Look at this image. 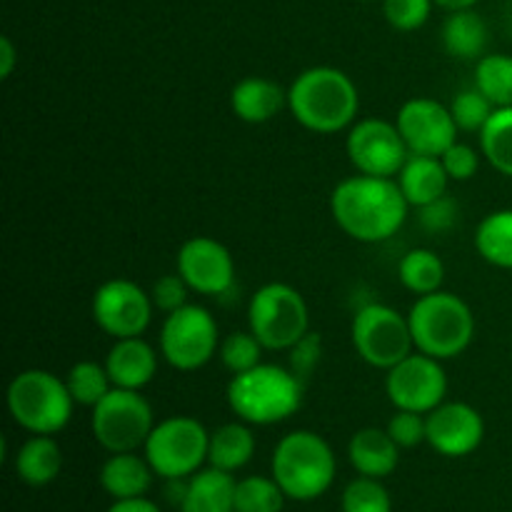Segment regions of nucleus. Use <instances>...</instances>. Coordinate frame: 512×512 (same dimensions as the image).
<instances>
[{"label": "nucleus", "mask_w": 512, "mask_h": 512, "mask_svg": "<svg viewBox=\"0 0 512 512\" xmlns=\"http://www.w3.org/2000/svg\"><path fill=\"white\" fill-rule=\"evenodd\" d=\"M408 200L395 178L350 175L335 185L330 213L345 235L360 243H383L403 228Z\"/></svg>", "instance_id": "f257e3e1"}, {"label": "nucleus", "mask_w": 512, "mask_h": 512, "mask_svg": "<svg viewBox=\"0 0 512 512\" xmlns=\"http://www.w3.org/2000/svg\"><path fill=\"white\" fill-rule=\"evenodd\" d=\"M288 108L310 133L335 135L358 118L360 93L345 70L315 65L290 83Z\"/></svg>", "instance_id": "f03ea898"}, {"label": "nucleus", "mask_w": 512, "mask_h": 512, "mask_svg": "<svg viewBox=\"0 0 512 512\" xmlns=\"http://www.w3.org/2000/svg\"><path fill=\"white\" fill-rule=\"evenodd\" d=\"M228 405L248 425H278L303 405V380L290 368L260 363L228 383Z\"/></svg>", "instance_id": "7ed1b4c3"}, {"label": "nucleus", "mask_w": 512, "mask_h": 512, "mask_svg": "<svg viewBox=\"0 0 512 512\" xmlns=\"http://www.w3.org/2000/svg\"><path fill=\"white\" fill-rule=\"evenodd\" d=\"M270 470L290 500H318L330 490L338 473L335 453L323 435L313 430H293L275 445Z\"/></svg>", "instance_id": "20e7f679"}, {"label": "nucleus", "mask_w": 512, "mask_h": 512, "mask_svg": "<svg viewBox=\"0 0 512 512\" xmlns=\"http://www.w3.org/2000/svg\"><path fill=\"white\" fill-rule=\"evenodd\" d=\"M415 350L438 360H453L475 338V315L460 295L435 290L420 295L408 313Z\"/></svg>", "instance_id": "39448f33"}, {"label": "nucleus", "mask_w": 512, "mask_h": 512, "mask_svg": "<svg viewBox=\"0 0 512 512\" xmlns=\"http://www.w3.org/2000/svg\"><path fill=\"white\" fill-rule=\"evenodd\" d=\"M5 403L15 423L30 435H58L68 428L75 408L65 378L40 368L15 375L5 393Z\"/></svg>", "instance_id": "423d86ee"}, {"label": "nucleus", "mask_w": 512, "mask_h": 512, "mask_svg": "<svg viewBox=\"0 0 512 512\" xmlns=\"http://www.w3.org/2000/svg\"><path fill=\"white\" fill-rule=\"evenodd\" d=\"M248 325L265 350H290L310 333L308 303L293 285L268 283L250 298Z\"/></svg>", "instance_id": "0eeeda50"}, {"label": "nucleus", "mask_w": 512, "mask_h": 512, "mask_svg": "<svg viewBox=\"0 0 512 512\" xmlns=\"http://www.w3.org/2000/svg\"><path fill=\"white\" fill-rule=\"evenodd\" d=\"M210 433L200 420L190 415H173L155 423L148 443L143 445V455L150 468L163 480L190 478L203 463H208Z\"/></svg>", "instance_id": "6e6552de"}, {"label": "nucleus", "mask_w": 512, "mask_h": 512, "mask_svg": "<svg viewBox=\"0 0 512 512\" xmlns=\"http://www.w3.org/2000/svg\"><path fill=\"white\" fill-rule=\"evenodd\" d=\"M155 428L153 408L140 390L113 388L90 408V430L108 453H135Z\"/></svg>", "instance_id": "1a4fd4ad"}, {"label": "nucleus", "mask_w": 512, "mask_h": 512, "mask_svg": "<svg viewBox=\"0 0 512 512\" xmlns=\"http://www.w3.org/2000/svg\"><path fill=\"white\" fill-rule=\"evenodd\" d=\"M350 340L363 363L385 373L415 353L408 315L385 303H368L353 315Z\"/></svg>", "instance_id": "9d476101"}, {"label": "nucleus", "mask_w": 512, "mask_h": 512, "mask_svg": "<svg viewBox=\"0 0 512 512\" xmlns=\"http://www.w3.org/2000/svg\"><path fill=\"white\" fill-rule=\"evenodd\" d=\"M220 350V333L213 313L203 305H183L165 315L160 330V355L165 363L183 373L205 368Z\"/></svg>", "instance_id": "9b49d317"}, {"label": "nucleus", "mask_w": 512, "mask_h": 512, "mask_svg": "<svg viewBox=\"0 0 512 512\" xmlns=\"http://www.w3.org/2000/svg\"><path fill=\"white\" fill-rule=\"evenodd\" d=\"M153 310L150 293L128 278L105 280L90 303L95 325L113 340L143 335L153 320Z\"/></svg>", "instance_id": "f8f14e48"}, {"label": "nucleus", "mask_w": 512, "mask_h": 512, "mask_svg": "<svg viewBox=\"0 0 512 512\" xmlns=\"http://www.w3.org/2000/svg\"><path fill=\"white\" fill-rule=\"evenodd\" d=\"M385 393L395 410H413V413L428 415L430 410L445 403V395H448V375H445L443 360L415 350L388 370Z\"/></svg>", "instance_id": "ddd939ff"}, {"label": "nucleus", "mask_w": 512, "mask_h": 512, "mask_svg": "<svg viewBox=\"0 0 512 512\" xmlns=\"http://www.w3.org/2000/svg\"><path fill=\"white\" fill-rule=\"evenodd\" d=\"M345 150L358 173L375 178H398L410 155L398 125L380 118L355 120Z\"/></svg>", "instance_id": "4468645a"}, {"label": "nucleus", "mask_w": 512, "mask_h": 512, "mask_svg": "<svg viewBox=\"0 0 512 512\" xmlns=\"http://www.w3.org/2000/svg\"><path fill=\"white\" fill-rule=\"evenodd\" d=\"M178 273L193 293L223 298L235 285V260L220 240L195 235L180 245Z\"/></svg>", "instance_id": "2eb2a0df"}, {"label": "nucleus", "mask_w": 512, "mask_h": 512, "mask_svg": "<svg viewBox=\"0 0 512 512\" xmlns=\"http://www.w3.org/2000/svg\"><path fill=\"white\" fill-rule=\"evenodd\" d=\"M400 135L410 153L415 155H440L458 140V125H455L450 105H443L433 98H413L403 103L395 118Z\"/></svg>", "instance_id": "dca6fc26"}, {"label": "nucleus", "mask_w": 512, "mask_h": 512, "mask_svg": "<svg viewBox=\"0 0 512 512\" xmlns=\"http://www.w3.org/2000/svg\"><path fill=\"white\" fill-rule=\"evenodd\" d=\"M428 438L425 443L443 458H465L483 445L485 420L473 405L445 400L425 415Z\"/></svg>", "instance_id": "f3484780"}, {"label": "nucleus", "mask_w": 512, "mask_h": 512, "mask_svg": "<svg viewBox=\"0 0 512 512\" xmlns=\"http://www.w3.org/2000/svg\"><path fill=\"white\" fill-rule=\"evenodd\" d=\"M105 370L113 380V388L143 390L158 375V350L140 335L120 338L105 355Z\"/></svg>", "instance_id": "a211bd4d"}, {"label": "nucleus", "mask_w": 512, "mask_h": 512, "mask_svg": "<svg viewBox=\"0 0 512 512\" xmlns=\"http://www.w3.org/2000/svg\"><path fill=\"white\" fill-rule=\"evenodd\" d=\"M288 105V90L263 75H248L230 90V108L243 123L260 125L273 120Z\"/></svg>", "instance_id": "6ab92c4d"}, {"label": "nucleus", "mask_w": 512, "mask_h": 512, "mask_svg": "<svg viewBox=\"0 0 512 512\" xmlns=\"http://www.w3.org/2000/svg\"><path fill=\"white\" fill-rule=\"evenodd\" d=\"M348 458L355 473L365 478L383 480L395 473L400 463V448L388 430L363 428L350 438Z\"/></svg>", "instance_id": "aec40b11"}, {"label": "nucleus", "mask_w": 512, "mask_h": 512, "mask_svg": "<svg viewBox=\"0 0 512 512\" xmlns=\"http://www.w3.org/2000/svg\"><path fill=\"white\" fill-rule=\"evenodd\" d=\"M155 478V470L150 468L148 458H140L135 453H110L100 468V485L113 500L145 498Z\"/></svg>", "instance_id": "412c9836"}, {"label": "nucleus", "mask_w": 512, "mask_h": 512, "mask_svg": "<svg viewBox=\"0 0 512 512\" xmlns=\"http://www.w3.org/2000/svg\"><path fill=\"white\" fill-rule=\"evenodd\" d=\"M235 488L238 480L233 473L218 468L198 470L188 478L180 512H235Z\"/></svg>", "instance_id": "4be33fe9"}, {"label": "nucleus", "mask_w": 512, "mask_h": 512, "mask_svg": "<svg viewBox=\"0 0 512 512\" xmlns=\"http://www.w3.org/2000/svg\"><path fill=\"white\" fill-rule=\"evenodd\" d=\"M395 180H398L410 208H420V205L448 193L450 178L445 173V165L440 158H435V155L410 153L403 170H400Z\"/></svg>", "instance_id": "5701e85b"}, {"label": "nucleus", "mask_w": 512, "mask_h": 512, "mask_svg": "<svg viewBox=\"0 0 512 512\" xmlns=\"http://www.w3.org/2000/svg\"><path fill=\"white\" fill-rule=\"evenodd\" d=\"M63 468V450L53 435H33L15 455V473L30 488L50 485Z\"/></svg>", "instance_id": "b1692460"}, {"label": "nucleus", "mask_w": 512, "mask_h": 512, "mask_svg": "<svg viewBox=\"0 0 512 512\" xmlns=\"http://www.w3.org/2000/svg\"><path fill=\"white\" fill-rule=\"evenodd\" d=\"M440 38H443V48L455 60H480V55L488 48L490 30L473 8L453 10L445 18Z\"/></svg>", "instance_id": "393cba45"}, {"label": "nucleus", "mask_w": 512, "mask_h": 512, "mask_svg": "<svg viewBox=\"0 0 512 512\" xmlns=\"http://www.w3.org/2000/svg\"><path fill=\"white\" fill-rule=\"evenodd\" d=\"M255 455V435L248 423H225L210 433L208 463L225 473H238L240 468L253 460Z\"/></svg>", "instance_id": "a878e982"}, {"label": "nucleus", "mask_w": 512, "mask_h": 512, "mask_svg": "<svg viewBox=\"0 0 512 512\" xmlns=\"http://www.w3.org/2000/svg\"><path fill=\"white\" fill-rule=\"evenodd\" d=\"M475 250L485 263L512 270V210H495L475 230Z\"/></svg>", "instance_id": "bb28decb"}, {"label": "nucleus", "mask_w": 512, "mask_h": 512, "mask_svg": "<svg viewBox=\"0 0 512 512\" xmlns=\"http://www.w3.org/2000/svg\"><path fill=\"white\" fill-rule=\"evenodd\" d=\"M398 275L400 283H403L410 293H415L420 298V295L440 290V285H443L445 280V265L435 250L413 248L400 258Z\"/></svg>", "instance_id": "cd10ccee"}, {"label": "nucleus", "mask_w": 512, "mask_h": 512, "mask_svg": "<svg viewBox=\"0 0 512 512\" xmlns=\"http://www.w3.org/2000/svg\"><path fill=\"white\" fill-rule=\"evenodd\" d=\"M475 88L495 108H512V55H483L475 65Z\"/></svg>", "instance_id": "c85d7f7f"}, {"label": "nucleus", "mask_w": 512, "mask_h": 512, "mask_svg": "<svg viewBox=\"0 0 512 512\" xmlns=\"http://www.w3.org/2000/svg\"><path fill=\"white\" fill-rule=\"evenodd\" d=\"M480 150L500 175L512 178V108H495L480 130Z\"/></svg>", "instance_id": "c756f323"}, {"label": "nucleus", "mask_w": 512, "mask_h": 512, "mask_svg": "<svg viewBox=\"0 0 512 512\" xmlns=\"http://www.w3.org/2000/svg\"><path fill=\"white\" fill-rule=\"evenodd\" d=\"M65 385H68L75 405H85V408H95L113 390V380L105 370V363L100 365L95 360L75 363L65 375Z\"/></svg>", "instance_id": "7c9ffc66"}, {"label": "nucleus", "mask_w": 512, "mask_h": 512, "mask_svg": "<svg viewBox=\"0 0 512 512\" xmlns=\"http://www.w3.org/2000/svg\"><path fill=\"white\" fill-rule=\"evenodd\" d=\"M285 498L283 488L275 478L250 475L238 480L235 488V512H283Z\"/></svg>", "instance_id": "2f4dec72"}, {"label": "nucleus", "mask_w": 512, "mask_h": 512, "mask_svg": "<svg viewBox=\"0 0 512 512\" xmlns=\"http://www.w3.org/2000/svg\"><path fill=\"white\" fill-rule=\"evenodd\" d=\"M263 350V343L250 330H235L220 340L218 358L230 375H238L263 363Z\"/></svg>", "instance_id": "473e14b6"}, {"label": "nucleus", "mask_w": 512, "mask_h": 512, "mask_svg": "<svg viewBox=\"0 0 512 512\" xmlns=\"http://www.w3.org/2000/svg\"><path fill=\"white\" fill-rule=\"evenodd\" d=\"M343 512H393V500L385 485L375 478H355L343 490Z\"/></svg>", "instance_id": "72a5a7b5"}, {"label": "nucleus", "mask_w": 512, "mask_h": 512, "mask_svg": "<svg viewBox=\"0 0 512 512\" xmlns=\"http://www.w3.org/2000/svg\"><path fill=\"white\" fill-rule=\"evenodd\" d=\"M450 113H453L458 130L480 133L488 125L490 115L495 113V105L473 85V88H465L460 93H455L453 103H450Z\"/></svg>", "instance_id": "f704fd0d"}, {"label": "nucleus", "mask_w": 512, "mask_h": 512, "mask_svg": "<svg viewBox=\"0 0 512 512\" xmlns=\"http://www.w3.org/2000/svg\"><path fill=\"white\" fill-rule=\"evenodd\" d=\"M460 220V205L458 200L450 198L448 193L440 198L430 200V203L420 205L418 208V223L425 233L430 235H443L458 225Z\"/></svg>", "instance_id": "c9c22d12"}, {"label": "nucleus", "mask_w": 512, "mask_h": 512, "mask_svg": "<svg viewBox=\"0 0 512 512\" xmlns=\"http://www.w3.org/2000/svg\"><path fill=\"white\" fill-rule=\"evenodd\" d=\"M433 5V0H383V13L395 30L410 33L428 23Z\"/></svg>", "instance_id": "e433bc0d"}, {"label": "nucleus", "mask_w": 512, "mask_h": 512, "mask_svg": "<svg viewBox=\"0 0 512 512\" xmlns=\"http://www.w3.org/2000/svg\"><path fill=\"white\" fill-rule=\"evenodd\" d=\"M390 438L398 443L400 450L418 448L420 443H425L428 438V423H425L423 413H413V410H395V415L390 418L388 428Z\"/></svg>", "instance_id": "4c0bfd02"}, {"label": "nucleus", "mask_w": 512, "mask_h": 512, "mask_svg": "<svg viewBox=\"0 0 512 512\" xmlns=\"http://www.w3.org/2000/svg\"><path fill=\"white\" fill-rule=\"evenodd\" d=\"M288 353H290L288 368L305 383V380H308L310 375L315 373V368L320 365V358H323V338H320V333H313V330H310V333H305L303 338L288 350Z\"/></svg>", "instance_id": "58836bf2"}, {"label": "nucleus", "mask_w": 512, "mask_h": 512, "mask_svg": "<svg viewBox=\"0 0 512 512\" xmlns=\"http://www.w3.org/2000/svg\"><path fill=\"white\" fill-rule=\"evenodd\" d=\"M440 160H443L445 173H448L450 180H460V183H465V180H473L475 175H478L480 153L468 143L455 140V143L440 155Z\"/></svg>", "instance_id": "ea45409f"}, {"label": "nucleus", "mask_w": 512, "mask_h": 512, "mask_svg": "<svg viewBox=\"0 0 512 512\" xmlns=\"http://www.w3.org/2000/svg\"><path fill=\"white\" fill-rule=\"evenodd\" d=\"M188 293L190 288L183 280V275L170 273L155 280L153 290H150V298H153L155 308L163 310V313L168 315V313H175V310H180L183 305H188Z\"/></svg>", "instance_id": "a19ab883"}, {"label": "nucleus", "mask_w": 512, "mask_h": 512, "mask_svg": "<svg viewBox=\"0 0 512 512\" xmlns=\"http://www.w3.org/2000/svg\"><path fill=\"white\" fill-rule=\"evenodd\" d=\"M108 512H160V508L148 498H130V500H115Z\"/></svg>", "instance_id": "79ce46f5"}, {"label": "nucleus", "mask_w": 512, "mask_h": 512, "mask_svg": "<svg viewBox=\"0 0 512 512\" xmlns=\"http://www.w3.org/2000/svg\"><path fill=\"white\" fill-rule=\"evenodd\" d=\"M15 63H18V58H15L13 40L8 35H3L0 38V78H10L15 70Z\"/></svg>", "instance_id": "37998d69"}, {"label": "nucleus", "mask_w": 512, "mask_h": 512, "mask_svg": "<svg viewBox=\"0 0 512 512\" xmlns=\"http://www.w3.org/2000/svg\"><path fill=\"white\" fill-rule=\"evenodd\" d=\"M433 3L453 13V10H468V8H473V5H478L480 0H433Z\"/></svg>", "instance_id": "c03bdc74"}, {"label": "nucleus", "mask_w": 512, "mask_h": 512, "mask_svg": "<svg viewBox=\"0 0 512 512\" xmlns=\"http://www.w3.org/2000/svg\"><path fill=\"white\" fill-rule=\"evenodd\" d=\"M360 3H373V0H360Z\"/></svg>", "instance_id": "a18cd8bd"}, {"label": "nucleus", "mask_w": 512, "mask_h": 512, "mask_svg": "<svg viewBox=\"0 0 512 512\" xmlns=\"http://www.w3.org/2000/svg\"><path fill=\"white\" fill-rule=\"evenodd\" d=\"M510 28H512V15H510Z\"/></svg>", "instance_id": "49530a36"}]
</instances>
